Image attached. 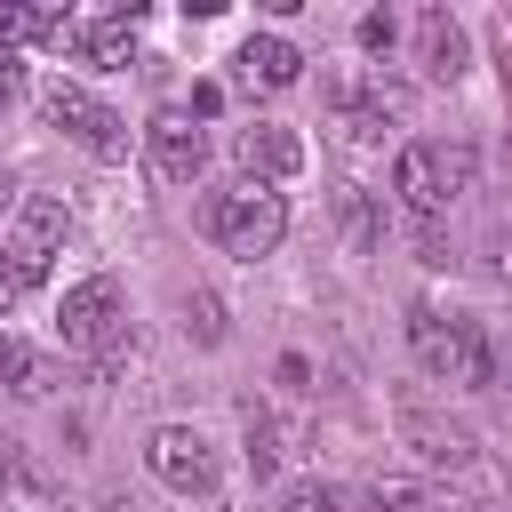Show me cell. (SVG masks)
<instances>
[{
	"instance_id": "cell-1",
	"label": "cell",
	"mask_w": 512,
	"mask_h": 512,
	"mask_svg": "<svg viewBox=\"0 0 512 512\" xmlns=\"http://www.w3.org/2000/svg\"><path fill=\"white\" fill-rule=\"evenodd\" d=\"M472 176H480V152H472V144H440V136H416V144H400V160H392V192H400V208H408L416 224H440L448 200L472 192Z\"/></svg>"
},
{
	"instance_id": "cell-2",
	"label": "cell",
	"mask_w": 512,
	"mask_h": 512,
	"mask_svg": "<svg viewBox=\"0 0 512 512\" xmlns=\"http://www.w3.org/2000/svg\"><path fill=\"white\" fill-rule=\"evenodd\" d=\"M200 224H208V240H216L224 256L256 264V256H272V248L288 240V192H272V184H248V176H240V184L208 192Z\"/></svg>"
},
{
	"instance_id": "cell-3",
	"label": "cell",
	"mask_w": 512,
	"mask_h": 512,
	"mask_svg": "<svg viewBox=\"0 0 512 512\" xmlns=\"http://www.w3.org/2000/svg\"><path fill=\"white\" fill-rule=\"evenodd\" d=\"M408 352H416L424 376L464 384V392H480V384L496 376V352H488V336H480L464 312H432V304H416V312H408Z\"/></svg>"
},
{
	"instance_id": "cell-4",
	"label": "cell",
	"mask_w": 512,
	"mask_h": 512,
	"mask_svg": "<svg viewBox=\"0 0 512 512\" xmlns=\"http://www.w3.org/2000/svg\"><path fill=\"white\" fill-rule=\"evenodd\" d=\"M48 48L96 64V72H120L136 56V8H64V16H48Z\"/></svg>"
},
{
	"instance_id": "cell-5",
	"label": "cell",
	"mask_w": 512,
	"mask_h": 512,
	"mask_svg": "<svg viewBox=\"0 0 512 512\" xmlns=\"http://www.w3.org/2000/svg\"><path fill=\"white\" fill-rule=\"evenodd\" d=\"M40 112H48V128H64L88 160H128V128H120V112L96 104L80 80H48V88H40Z\"/></svg>"
},
{
	"instance_id": "cell-6",
	"label": "cell",
	"mask_w": 512,
	"mask_h": 512,
	"mask_svg": "<svg viewBox=\"0 0 512 512\" xmlns=\"http://www.w3.org/2000/svg\"><path fill=\"white\" fill-rule=\"evenodd\" d=\"M120 328H128L120 280H104V272H96V280L64 288V304H56V336H64V352H96V360H112Z\"/></svg>"
},
{
	"instance_id": "cell-7",
	"label": "cell",
	"mask_w": 512,
	"mask_h": 512,
	"mask_svg": "<svg viewBox=\"0 0 512 512\" xmlns=\"http://www.w3.org/2000/svg\"><path fill=\"white\" fill-rule=\"evenodd\" d=\"M0 240H8V256H16V272H24V288H40L48 264L64 256V240H72V208H64L56 192H24V200H16V224H8Z\"/></svg>"
},
{
	"instance_id": "cell-8",
	"label": "cell",
	"mask_w": 512,
	"mask_h": 512,
	"mask_svg": "<svg viewBox=\"0 0 512 512\" xmlns=\"http://www.w3.org/2000/svg\"><path fill=\"white\" fill-rule=\"evenodd\" d=\"M144 472H152L160 488H176V496H208V488H216V448H208V432H192V424H160V432L144 440Z\"/></svg>"
},
{
	"instance_id": "cell-9",
	"label": "cell",
	"mask_w": 512,
	"mask_h": 512,
	"mask_svg": "<svg viewBox=\"0 0 512 512\" xmlns=\"http://www.w3.org/2000/svg\"><path fill=\"white\" fill-rule=\"evenodd\" d=\"M144 160H152L160 184H200V168H208V136L192 128L184 104H160V112L144 120Z\"/></svg>"
},
{
	"instance_id": "cell-10",
	"label": "cell",
	"mask_w": 512,
	"mask_h": 512,
	"mask_svg": "<svg viewBox=\"0 0 512 512\" xmlns=\"http://www.w3.org/2000/svg\"><path fill=\"white\" fill-rule=\"evenodd\" d=\"M232 160H240L248 184H288V176L304 168V136L280 128V120H248V128L232 136Z\"/></svg>"
},
{
	"instance_id": "cell-11",
	"label": "cell",
	"mask_w": 512,
	"mask_h": 512,
	"mask_svg": "<svg viewBox=\"0 0 512 512\" xmlns=\"http://www.w3.org/2000/svg\"><path fill=\"white\" fill-rule=\"evenodd\" d=\"M0 512H72V504L32 448H0Z\"/></svg>"
},
{
	"instance_id": "cell-12",
	"label": "cell",
	"mask_w": 512,
	"mask_h": 512,
	"mask_svg": "<svg viewBox=\"0 0 512 512\" xmlns=\"http://www.w3.org/2000/svg\"><path fill=\"white\" fill-rule=\"evenodd\" d=\"M232 64H240V88H264V96H280V88L304 80V48L280 40V32H248Z\"/></svg>"
},
{
	"instance_id": "cell-13",
	"label": "cell",
	"mask_w": 512,
	"mask_h": 512,
	"mask_svg": "<svg viewBox=\"0 0 512 512\" xmlns=\"http://www.w3.org/2000/svg\"><path fill=\"white\" fill-rule=\"evenodd\" d=\"M416 56H424V80H464V24L448 8H424L416 16Z\"/></svg>"
},
{
	"instance_id": "cell-14",
	"label": "cell",
	"mask_w": 512,
	"mask_h": 512,
	"mask_svg": "<svg viewBox=\"0 0 512 512\" xmlns=\"http://www.w3.org/2000/svg\"><path fill=\"white\" fill-rule=\"evenodd\" d=\"M408 448L432 464V472H464L472 464V440L456 424H432V416H408Z\"/></svg>"
},
{
	"instance_id": "cell-15",
	"label": "cell",
	"mask_w": 512,
	"mask_h": 512,
	"mask_svg": "<svg viewBox=\"0 0 512 512\" xmlns=\"http://www.w3.org/2000/svg\"><path fill=\"white\" fill-rule=\"evenodd\" d=\"M0 384H8L16 400H48V392H56V368H48L40 352H16V344H8V352H0Z\"/></svg>"
},
{
	"instance_id": "cell-16",
	"label": "cell",
	"mask_w": 512,
	"mask_h": 512,
	"mask_svg": "<svg viewBox=\"0 0 512 512\" xmlns=\"http://www.w3.org/2000/svg\"><path fill=\"white\" fill-rule=\"evenodd\" d=\"M24 40H48V8H32V0H0V56L24 48Z\"/></svg>"
},
{
	"instance_id": "cell-17",
	"label": "cell",
	"mask_w": 512,
	"mask_h": 512,
	"mask_svg": "<svg viewBox=\"0 0 512 512\" xmlns=\"http://www.w3.org/2000/svg\"><path fill=\"white\" fill-rule=\"evenodd\" d=\"M280 512H352L336 480H288L280 488Z\"/></svg>"
},
{
	"instance_id": "cell-18",
	"label": "cell",
	"mask_w": 512,
	"mask_h": 512,
	"mask_svg": "<svg viewBox=\"0 0 512 512\" xmlns=\"http://www.w3.org/2000/svg\"><path fill=\"white\" fill-rule=\"evenodd\" d=\"M416 496H424L416 480H376V488H360V496L344 488V504H352V512H408Z\"/></svg>"
},
{
	"instance_id": "cell-19",
	"label": "cell",
	"mask_w": 512,
	"mask_h": 512,
	"mask_svg": "<svg viewBox=\"0 0 512 512\" xmlns=\"http://www.w3.org/2000/svg\"><path fill=\"white\" fill-rule=\"evenodd\" d=\"M272 464H280V432H272V424H264V416H256V408H248V472H256V480H264V472H272Z\"/></svg>"
},
{
	"instance_id": "cell-20",
	"label": "cell",
	"mask_w": 512,
	"mask_h": 512,
	"mask_svg": "<svg viewBox=\"0 0 512 512\" xmlns=\"http://www.w3.org/2000/svg\"><path fill=\"white\" fill-rule=\"evenodd\" d=\"M184 312H192V336H200V344H224V304H216L208 288H200V296H184Z\"/></svg>"
},
{
	"instance_id": "cell-21",
	"label": "cell",
	"mask_w": 512,
	"mask_h": 512,
	"mask_svg": "<svg viewBox=\"0 0 512 512\" xmlns=\"http://www.w3.org/2000/svg\"><path fill=\"white\" fill-rule=\"evenodd\" d=\"M16 296H24V272H16V256H8V240H0V312H16Z\"/></svg>"
},
{
	"instance_id": "cell-22",
	"label": "cell",
	"mask_w": 512,
	"mask_h": 512,
	"mask_svg": "<svg viewBox=\"0 0 512 512\" xmlns=\"http://www.w3.org/2000/svg\"><path fill=\"white\" fill-rule=\"evenodd\" d=\"M360 48H392V16H384V8L360 16Z\"/></svg>"
},
{
	"instance_id": "cell-23",
	"label": "cell",
	"mask_w": 512,
	"mask_h": 512,
	"mask_svg": "<svg viewBox=\"0 0 512 512\" xmlns=\"http://www.w3.org/2000/svg\"><path fill=\"white\" fill-rule=\"evenodd\" d=\"M16 96H24V64H16V56H0V104H16Z\"/></svg>"
},
{
	"instance_id": "cell-24",
	"label": "cell",
	"mask_w": 512,
	"mask_h": 512,
	"mask_svg": "<svg viewBox=\"0 0 512 512\" xmlns=\"http://www.w3.org/2000/svg\"><path fill=\"white\" fill-rule=\"evenodd\" d=\"M496 272H504V280H512V224H504V232H496Z\"/></svg>"
},
{
	"instance_id": "cell-25",
	"label": "cell",
	"mask_w": 512,
	"mask_h": 512,
	"mask_svg": "<svg viewBox=\"0 0 512 512\" xmlns=\"http://www.w3.org/2000/svg\"><path fill=\"white\" fill-rule=\"evenodd\" d=\"M8 192H16V184H8V176H0V208H16V200H8Z\"/></svg>"
},
{
	"instance_id": "cell-26",
	"label": "cell",
	"mask_w": 512,
	"mask_h": 512,
	"mask_svg": "<svg viewBox=\"0 0 512 512\" xmlns=\"http://www.w3.org/2000/svg\"><path fill=\"white\" fill-rule=\"evenodd\" d=\"M0 352H8V336H0Z\"/></svg>"
}]
</instances>
